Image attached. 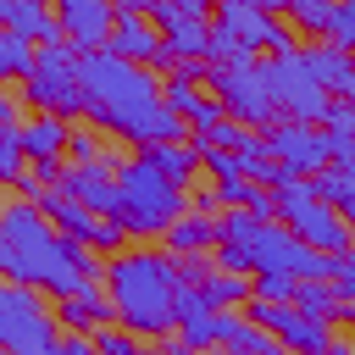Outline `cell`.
<instances>
[{
	"label": "cell",
	"mask_w": 355,
	"mask_h": 355,
	"mask_svg": "<svg viewBox=\"0 0 355 355\" xmlns=\"http://www.w3.org/2000/svg\"><path fill=\"white\" fill-rule=\"evenodd\" d=\"M0 22H6L11 33H22V39L44 44V50L67 39L61 17H55V11H44V0H0Z\"/></svg>",
	"instance_id": "16"
},
{
	"label": "cell",
	"mask_w": 355,
	"mask_h": 355,
	"mask_svg": "<svg viewBox=\"0 0 355 355\" xmlns=\"http://www.w3.org/2000/svg\"><path fill=\"white\" fill-rule=\"evenodd\" d=\"M55 17H61V28L78 50H105L122 11L111 0H55Z\"/></svg>",
	"instance_id": "14"
},
{
	"label": "cell",
	"mask_w": 355,
	"mask_h": 355,
	"mask_svg": "<svg viewBox=\"0 0 355 355\" xmlns=\"http://www.w3.org/2000/svg\"><path fill=\"white\" fill-rule=\"evenodd\" d=\"M239 161H244L250 178H266V166L277 161V155H272V139H266V133H250V139L239 144Z\"/></svg>",
	"instance_id": "32"
},
{
	"label": "cell",
	"mask_w": 355,
	"mask_h": 355,
	"mask_svg": "<svg viewBox=\"0 0 355 355\" xmlns=\"http://www.w3.org/2000/svg\"><path fill=\"white\" fill-rule=\"evenodd\" d=\"M178 261L155 255V250H116L105 266V300L116 305L122 327L139 338H161L178 327Z\"/></svg>",
	"instance_id": "3"
},
{
	"label": "cell",
	"mask_w": 355,
	"mask_h": 355,
	"mask_svg": "<svg viewBox=\"0 0 355 355\" xmlns=\"http://www.w3.org/2000/svg\"><path fill=\"white\" fill-rule=\"evenodd\" d=\"M333 288H338V300H355V250H349V255H338V272H333Z\"/></svg>",
	"instance_id": "36"
},
{
	"label": "cell",
	"mask_w": 355,
	"mask_h": 355,
	"mask_svg": "<svg viewBox=\"0 0 355 355\" xmlns=\"http://www.w3.org/2000/svg\"><path fill=\"white\" fill-rule=\"evenodd\" d=\"M200 166H205L216 183H227V178H250V172H244V161H239V150H216V144H205V150H200Z\"/></svg>",
	"instance_id": "30"
},
{
	"label": "cell",
	"mask_w": 355,
	"mask_h": 355,
	"mask_svg": "<svg viewBox=\"0 0 355 355\" xmlns=\"http://www.w3.org/2000/svg\"><path fill=\"white\" fill-rule=\"evenodd\" d=\"M216 28H227V33L244 44V55H255V50H272V55L300 50V44H294V33H288L272 11H261V6H250V0H222Z\"/></svg>",
	"instance_id": "10"
},
{
	"label": "cell",
	"mask_w": 355,
	"mask_h": 355,
	"mask_svg": "<svg viewBox=\"0 0 355 355\" xmlns=\"http://www.w3.org/2000/svg\"><path fill=\"white\" fill-rule=\"evenodd\" d=\"M333 44L355 50V0H338V17H333Z\"/></svg>",
	"instance_id": "35"
},
{
	"label": "cell",
	"mask_w": 355,
	"mask_h": 355,
	"mask_svg": "<svg viewBox=\"0 0 355 355\" xmlns=\"http://www.w3.org/2000/svg\"><path fill=\"white\" fill-rule=\"evenodd\" d=\"M327 144H333V161H355V105L327 111Z\"/></svg>",
	"instance_id": "26"
},
{
	"label": "cell",
	"mask_w": 355,
	"mask_h": 355,
	"mask_svg": "<svg viewBox=\"0 0 355 355\" xmlns=\"http://www.w3.org/2000/svg\"><path fill=\"white\" fill-rule=\"evenodd\" d=\"M211 89L222 100V111L233 122H272L277 105H272V89H266V67L255 61H239V67H211Z\"/></svg>",
	"instance_id": "9"
},
{
	"label": "cell",
	"mask_w": 355,
	"mask_h": 355,
	"mask_svg": "<svg viewBox=\"0 0 355 355\" xmlns=\"http://www.w3.org/2000/svg\"><path fill=\"white\" fill-rule=\"evenodd\" d=\"M155 355H194V349H183V344H166V349H155Z\"/></svg>",
	"instance_id": "43"
},
{
	"label": "cell",
	"mask_w": 355,
	"mask_h": 355,
	"mask_svg": "<svg viewBox=\"0 0 355 355\" xmlns=\"http://www.w3.org/2000/svg\"><path fill=\"white\" fill-rule=\"evenodd\" d=\"M266 89H272V105H277L288 122H327V111H333V100H327V89L316 83L305 50L272 55V61H266Z\"/></svg>",
	"instance_id": "7"
},
{
	"label": "cell",
	"mask_w": 355,
	"mask_h": 355,
	"mask_svg": "<svg viewBox=\"0 0 355 355\" xmlns=\"http://www.w3.org/2000/svg\"><path fill=\"white\" fill-rule=\"evenodd\" d=\"M94 344H100V355H155V349H144L139 333H128V327H100Z\"/></svg>",
	"instance_id": "33"
},
{
	"label": "cell",
	"mask_w": 355,
	"mask_h": 355,
	"mask_svg": "<svg viewBox=\"0 0 355 355\" xmlns=\"http://www.w3.org/2000/svg\"><path fill=\"white\" fill-rule=\"evenodd\" d=\"M55 316H61V322H67L72 333H89V338H94L100 327H111V316H116V305H111V300H100L94 288H83V294H72V300H61V311H55Z\"/></svg>",
	"instance_id": "18"
},
{
	"label": "cell",
	"mask_w": 355,
	"mask_h": 355,
	"mask_svg": "<svg viewBox=\"0 0 355 355\" xmlns=\"http://www.w3.org/2000/svg\"><path fill=\"white\" fill-rule=\"evenodd\" d=\"M39 67V50H33V39H22V33H0V72L6 78H17V83H28V72Z\"/></svg>",
	"instance_id": "24"
},
{
	"label": "cell",
	"mask_w": 355,
	"mask_h": 355,
	"mask_svg": "<svg viewBox=\"0 0 355 355\" xmlns=\"http://www.w3.org/2000/svg\"><path fill=\"white\" fill-rule=\"evenodd\" d=\"M116 189H122L116 222L128 233H172L183 222V189L172 178H161L144 155L128 161V166H116Z\"/></svg>",
	"instance_id": "4"
},
{
	"label": "cell",
	"mask_w": 355,
	"mask_h": 355,
	"mask_svg": "<svg viewBox=\"0 0 355 355\" xmlns=\"http://www.w3.org/2000/svg\"><path fill=\"white\" fill-rule=\"evenodd\" d=\"M72 144V133H67V116H55V111H39L33 122H22V150L33 155V166H55V155Z\"/></svg>",
	"instance_id": "17"
},
{
	"label": "cell",
	"mask_w": 355,
	"mask_h": 355,
	"mask_svg": "<svg viewBox=\"0 0 355 355\" xmlns=\"http://www.w3.org/2000/svg\"><path fill=\"white\" fill-rule=\"evenodd\" d=\"M344 316H355V311H344Z\"/></svg>",
	"instance_id": "45"
},
{
	"label": "cell",
	"mask_w": 355,
	"mask_h": 355,
	"mask_svg": "<svg viewBox=\"0 0 355 355\" xmlns=\"http://www.w3.org/2000/svg\"><path fill=\"white\" fill-rule=\"evenodd\" d=\"M111 55H122V61H139V67H155V61H166V39H161V28L155 22H144V17H116V28H111V44H105Z\"/></svg>",
	"instance_id": "15"
},
{
	"label": "cell",
	"mask_w": 355,
	"mask_h": 355,
	"mask_svg": "<svg viewBox=\"0 0 355 355\" xmlns=\"http://www.w3.org/2000/svg\"><path fill=\"white\" fill-rule=\"evenodd\" d=\"M33 355H61V344H50V349H33Z\"/></svg>",
	"instance_id": "44"
},
{
	"label": "cell",
	"mask_w": 355,
	"mask_h": 355,
	"mask_svg": "<svg viewBox=\"0 0 355 355\" xmlns=\"http://www.w3.org/2000/svg\"><path fill=\"white\" fill-rule=\"evenodd\" d=\"M94 250H83L78 239L67 233H50L44 227V211L33 200H11L0 211V272L6 283H28V288H44L55 300H72L83 288H94Z\"/></svg>",
	"instance_id": "2"
},
{
	"label": "cell",
	"mask_w": 355,
	"mask_h": 355,
	"mask_svg": "<svg viewBox=\"0 0 355 355\" xmlns=\"http://www.w3.org/2000/svg\"><path fill=\"white\" fill-rule=\"evenodd\" d=\"M67 150H72V161H105V150H100L89 133H72V144H67Z\"/></svg>",
	"instance_id": "37"
},
{
	"label": "cell",
	"mask_w": 355,
	"mask_h": 355,
	"mask_svg": "<svg viewBox=\"0 0 355 355\" xmlns=\"http://www.w3.org/2000/svg\"><path fill=\"white\" fill-rule=\"evenodd\" d=\"M305 61L322 89H344L355 78V50H344V44H316V50H305Z\"/></svg>",
	"instance_id": "19"
},
{
	"label": "cell",
	"mask_w": 355,
	"mask_h": 355,
	"mask_svg": "<svg viewBox=\"0 0 355 355\" xmlns=\"http://www.w3.org/2000/svg\"><path fill=\"white\" fill-rule=\"evenodd\" d=\"M294 22L311 28V33H333V17H338V0H288Z\"/></svg>",
	"instance_id": "28"
},
{
	"label": "cell",
	"mask_w": 355,
	"mask_h": 355,
	"mask_svg": "<svg viewBox=\"0 0 355 355\" xmlns=\"http://www.w3.org/2000/svg\"><path fill=\"white\" fill-rule=\"evenodd\" d=\"M338 94H344V105H355V78H349V83H344Z\"/></svg>",
	"instance_id": "42"
},
{
	"label": "cell",
	"mask_w": 355,
	"mask_h": 355,
	"mask_svg": "<svg viewBox=\"0 0 355 355\" xmlns=\"http://www.w3.org/2000/svg\"><path fill=\"white\" fill-rule=\"evenodd\" d=\"M316 194L327 205H338L344 222H355V161H333L327 172H316Z\"/></svg>",
	"instance_id": "21"
},
{
	"label": "cell",
	"mask_w": 355,
	"mask_h": 355,
	"mask_svg": "<svg viewBox=\"0 0 355 355\" xmlns=\"http://www.w3.org/2000/svg\"><path fill=\"white\" fill-rule=\"evenodd\" d=\"M211 244H216V222H211V216H200V211H194V216H183V222L166 233V250H172V255H205Z\"/></svg>",
	"instance_id": "23"
},
{
	"label": "cell",
	"mask_w": 355,
	"mask_h": 355,
	"mask_svg": "<svg viewBox=\"0 0 355 355\" xmlns=\"http://www.w3.org/2000/svg\"><path fill=\"white\" fill-rule=\"evenodd\" d=\"M294 305L300 311H311V316H344V300H338V288H333V277H316V283H300V294H294Z\"/></svg>",
	"instance_id": "25"
},
{
	"label": "cell",
	"mask_w": 355,
	"mask_h": 355,
	"mask_svg": "<svg viewBox=\"0 0 355 355\" xmlns=\"http://www.w3.org/2000/svg\"><path fill=\"white\" fill-rule=\"evenodd\" d=\"M78 44H50L39 50V67L28 72L22 94L39 105V111H55V116H78L89 111V94H83V78H78Z\"/></svg>",
	"instance_id": "6"
},
{
	"label": "cell",
	"mask_w": 355,
	"mask_h": 355,
	"mask_svg": "<svg viewBox=\"0 0 355 355\" xmlns=\"http://www.w3.org/2000/svg\"><path fill=\"white\" fill-rule=\"evenodd\" d=\"M78 78H83V94H89V116L144 150L155 144H172L183 133V116L166 111L161 100V83L150 67L139 61H122L111 50H83L78 55Z\"/></svg>",
	"instance_id": "1"
},
{
	"label": "cell",
	"mask_w": 355,
	"mask_h": 355,
	"mask_svg": "<svg viewBox=\"0 0 355 355\" xmlns=\"http://www.w3.org/2000/svg\"><path fill=\"white\" fill-rule=\"evenodd\" d=\"M194 288H205V300H211V305L255 300V277H250V272H227V266H211V272H205V283H194Z\"/></svg>",
	"instance_id": "22"
},
{
	"label": "cell",
	"mask_w": 355,
	"mask_h": 355,
	"mask_svg": "<svg viewBox=\"0 0 355 355\" xmlns=\"http://www.w3.org/2000/svg\"><path fill=\"white\" fill-rule=\"evenodd\" d=\"M250 322H261L272 338H283L288 355H316V349L333 338L327 322L311 316V311H300V305H266V300H250Z\"/></svg>",
	"instance_id": "11"
},
{
	"label": "cell",
	"mask_w": 355,
	"mask_h": 355,
	"mask_svg": "<svg viewBox=\"0 0 355 355\" xmlns=\"http://www.w3.org/2000/svg\"><path fill=\"white\" fill-rule=\"evenodd\" d=\"M272 155L288 166V172H322L327 161H333V144H327V133H311V122H277L272 133Z\"/></svg>",
	"instance_id": "12"
},
{
	"label": "cell",
	"mask_w": 355,
	"mask_h": 355,
	"mask_svg": "<svg viewBox=\"0 0 355 355\" xmlns=\"http://www.w3.org/2000/svg\"><path fill=\"white\" fill-rule=\"evenodd\" d=\"M22 128H0V178L6 183H17L22 178Z\"/></svg>",
	"instance_id": "31"
},
{
	"label": "cell",
	"mask_w": 355,
	"mask_h": 355,
	"mask_svg": "<svg viewBox=\"0 0 355 355\" xmlns=\"http://www.w3.org/2000/svg\"><path fill=\"white\" fill-rule=\"evenodd\" d=\"M55 183H61L78 205H89V211H100V216H116L122 189H116V166H111V161H72Z\"/></svg>",
	"instance_id": "13"
},
{
	"label": "cell",
	"mask_w": 355,
	"mask_h": 355,
	"mask_svg": "<svg viewBox=\"0 0 355 355\" xmlns=\"http://www.w3.org/2000/svg\"><path fill=\"white\" fill-rule=\"evenodd\" d=\"M294 294H300V277H288V272H255V300L294 305Z\"/></svg>",
	"instance_id": "29"
},
{
	"label": "cell",
	"mask_w": 355,
	"mask_h": 355,
	"mask_svg": "<svg viewBox=\"0 0 355 355\" xmlns=\"http://www.w3.org/2000/svg\"><path fill=\"white\" fill-rule=\"evenodd\" d=\"M55 311H44V300L28 283H6L0 288V349L6 355H33L55 344Z\"/></svg>",
	"instance_id": "8"
},
{
	"label": "cell",
	"mask_w": 355,
	"mask_h": 355,
	"mask_svg": "<svg viewBox=\"0 0 355 355\" xmlns=\"http://www.w3.org/2000/svg\"><path fill=\"white\" fill-rule=\"evenodd\" d=\"M216 194H222V205L244 211V205L255 200V178H227V183H216Z\"/></svg>",
	"instance_id": "34"
},
{
	"label": "cell",
	"mask_w": 355,
	"mask_h": 355,
	"mask_svg": "<svg viewBox=\"0 0 355 355\" xmlns=\"http://www.w3.org/2000/svg\"><path fill=\"white\" fill-rule=\"evenodd\" d=\"M161 100H166V111H178L183 122L205 105V94H200V89H194V78H183V72H172V78L161 83Z\"/></svg>",
	"instance_id": "27"
},
{
	"label": "cell",
	"mask_w": 355,
	"mask_h": 355,
	"mask_svg": "<svg viewBox=\"0 0 355 355\" xmlns=\"http://www.w3.org/2000/svg\"><path fill=\"white\" fill-rule=\"evenodd\" d=\"M316 355H355V344H344V338H327Z\"/></svg>",
	"instance_id": "41"
},
{
	"label": "cell",
	"mask_w": 355,
	"mask_h": 355,
	"mask_svg": "<svg viewBox=\"0 0 355 355\" xmlns=\"http://www.w3.org/2000/svg\"><path fill=\"white\" fill-rule=\"evenodd\" d=\"M144 161L161 172V178H172L178 189L194 178V166H200V150L194 144H183V139H172V144H155V150H144Z\"/></svg>",
	"instance_id": "20"
},
{
	"label": "cell",
	"mask_w": 355,
	"mask_h": 355,
	"mask_svg": "<svg viewBox=\"0 0 355 355\" xmlns=\"http://www.w3.org/2000/svg\"><path fill=\"white\" fill-rule=\"evenodd\" d=\"M61 355H100V344H94L89 333H72V338L61 344Z\"/></svg>",
	"instance_id": "38"
},
{
	"label": "cell",
	"mask_w": 355,
	"mask_h": 355,
	"mask_svg": "<svg viewBox=\"0 0 355 355\" xmlns=\"http://www.w3.org/2000/svg\"><path fill=\"white\" fill-rule=\"evenodd\" d=\"M277 216L288 222V233H294L300 244H311V250H322V255H349V239H355V233H349L344 211L316 194V183L294 178L288 189H277Z\"/></svg>",
	"instance_id": "5"
},
{
	"label": "cell",
	"mask_w": 355,
	"mask_h": 355,
	"mask_svg": "<svg viewBox=\"0 0 355 355\" xmlns=\"http://www.w3.org/2000/svg\"><path fill=\"white\" fill-rule=\"evenodd\" d=\"M0 128H22V122H17V100H11V94L0 100Z\"/></svg>",
	"instance_id": "39"
},
{
	"label": "cell",
	"mask_w": 355,
	"mask_h": 355,
	"mask_svg": "<svg viewBox=\"0 0 355 355\" xmlns=\"http://www.w3.org/2000/svg\"><path fill=\"white\" fill-rule=\"evenodd\" d=\"M122 17H139V11H155V0H116Z\"/></svg>",
	"instance_id": "40"
}]
</instances>
